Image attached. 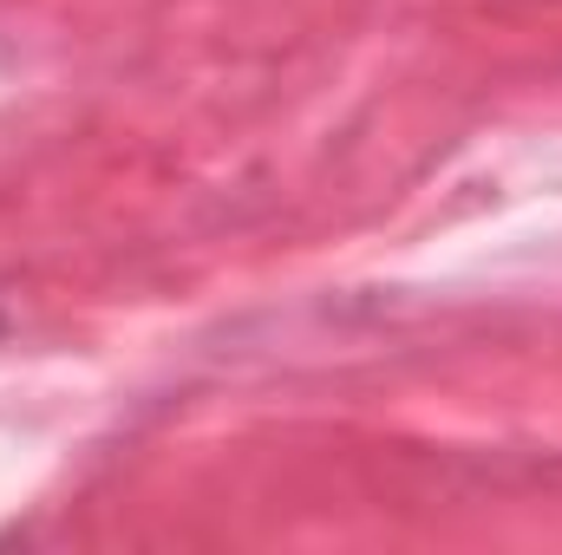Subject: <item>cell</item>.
Segmentation results:
<instances>
[{
  "label": "cell",
  "instance_id": "obj_1",
  "mask_svg": "<svg viewBox=\"0 0 562 555\" xmlns=\"http://www.w3.org/2000/svg\"><path fill=\"white\" fill-rule=\"evenodd\" d=\"M0 333H7V320H0Z\"/></svg>",
  "mask_w": 562,
  "mask_h": 555
}]
</instances>
